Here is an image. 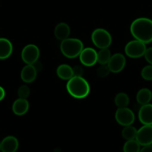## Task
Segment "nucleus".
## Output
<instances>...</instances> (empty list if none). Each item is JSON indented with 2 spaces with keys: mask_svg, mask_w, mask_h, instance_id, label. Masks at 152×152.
Listing matches in <instances>:
<instances>
[{
  "mask_svg": "<svg viewBox=\"0 0 152 152\" xmlns=\"http://www.w3.org/2000/svg\"><path fill=\"white\" fill-rule=\"evenodd\" d=\"M130 31L135 39L145 44L152 42V20L148 18L136 19L131 23Z\"/></svg>",
  "mask_w": 152,
  "mask_h": 152,
  "instance_id": "obj_1",
  "label": "nucleus"
},
{
  "mask_svg": "<svg viewBox=\"0 0 152 152\" xmlns=\"http://www.w3.org/2000/svg\"><path fill=\"white\" fill-rule=\"evenodd\" d=\"M66 90L70 96L76 99H83L89 94V84L83 77L74 76L66 83Z\"/></svg>",
  "mask_w": 152,
  "mask_h": 152,
  "instance_id": "obj_2",
  "label": "nucleus"
},
{
  "mask_svg": "<svg viewBox=\"0 0 152 152\" xmlns=\"http://www.w3.org/2000/svg\"><path fill=\"white\" fill-rule=\"evenodd\" d=\"M60 49L64 56L69 59H74L79 56L83 49V44L78 39L67 38L61 41Z\"/></svg>",
  "mask_w": 152,
  "mask_h": 152,
  "instance_id": "obj_3",
  "label": "nucleus"
},
{
  "mask_svg": "<svg viewBox=\"0 0 152 152\" xmlns=\"http://www.w3.org/2000/svg\"><path fill=\"white\" fill-rule=\"evenodd\" d=\"M91 39L95 47L99 49L109 48L112 44V37L104 28H96L91 35Z\"/></svg>",
  "mask_w": 152,
  "mask_h": 152,
  "instance_id": "obj_4",
  "label": "nucleus"
},
{
  "mask_svg": "<svg viewBox=\"0 0 152 152\" xmlns=\"http://www.w3.org/2000/svg\"><path fill=\"white\" fill-rule=\"evenodd\" d=\"M146 44L134 39L127 43L125 48V54L132 59H138L144 56L146 50Z\"/></svg>",
  "mask_w": 152,
  "mask_h": 152,
  "instance_id": "obj_5",
  "label": "nucleus"
},
{
  "mask_svg": "<svg viewBox=\"0 0 152 152\" xmlns=\"http://www.w3.org/2000/svg\"><path fill=\"white\" fill-rule=\"evenodd\" d=\"M115 119L120 126H131L135 121V114L128 107L118 108L115 114Z\"/></svg>",
  "mask_w": 152,
  "mask_h": 152,
  "instance_id": "obj_6",
  "label": "nucleus"
},
{
  "mask_svg": "<svg viewBox=\"0 0 152 152\" xmlns=\"http://www.w3.org/2000/svg\"><path fill=\"white\" fill-rule=\"evenodd\" d=\"M40 49L34 44L25 45L21 52V57L22 61L27 65H33L37 62L40 57Z\"/></svg>",
  "mask_w": 152,
  "mask_h": 152,
  "instance_id": "obj_7",
  "label": "nucleus"
},
{
  "mask_svg": "<svg viewBox=\"0 0 152 152\" xmlns=\"http://www.w3.org/2000/svg\"><path fill=\"white\" fill-rule=\"evenodd\" d=\"M136 140L141 146L152 144V125H143L139 129H137Z\"/></svg>",
  "mask_w": 152,
  "mask_h": 152,
  "instance_id": "obj_8",
  "label": "nucleus"
},
{
  "mask_svg": "<svg viewBox=\"0 0 152 152\" xmlns=\"http://www.w3.org/2000/svg\"><path fill=\"white\" fill-rule=\"evenodd\" d=\"M126 65V59L125 56L121 53H116L112 55L110 61L107 63L110 72L119 73L125 68Z\"/></svg>",
  "mask_w": 152,
  "mask_h": 152,
  "instance_id": "obj_9",
  "label": "nucleus"
},
{
  "mask_svg": "<svg viewBox=\"0 0 152 152\" xmlns=\"http://www.w3.org/2000/svg\"><path fill=\"white\" fill-rule=\"evenodd\" d=\"M81 64L86 67H92L97 62V51L92 48H86L79 55Z\"/></svg>",
  "mask_w": 152,
  "mask_h": 152,
  "instance_id": "obj_10",
  "label": "nucleus"
},
{
  "mask_svg": "<svg viewBox=\"0 0 152 152\" xmlns=\"http://www.w3.org/2000/svg\"><path fill=\"white\" fill-rule=\"evenodd\" d=\"M138 117L142 125H152V104L141 105L139 110Z\"/></svg>",
  "mask_w": 152,
  "mask_h": 152,
  "instance_id": "obj_11",
  "label": "nucleus"
},
{
  "mask_svg": "<svg viewBox=\"0 0 152 152\" xmlns=\"http://www.w3.org/2000/svg\"><path fill=\"white\" fill-rule=\"evenodd\" d=\"M19 148V141L14 136H7L1 141V152H16Z\"/></svg>",
  "mask_w": 152,
  "mask_h": 152,
  "instance_id": "obj_12",
  "label": "nucleus"
},
{
  "mask_svg": "<svg viewBox=\"0 0 152 152\" xmlns=\"http://www.w3.org/2000/svg\"><path fill=\"white\" fill-rule=\"evenodd\" d=\"M37 71L33 65H26L21 71V80L25 83H31L36 80Z\"/></svg>",
  "mask_w": 152,
  "mask_h": 152,
  "instance_id": "obj_13",
  "label": "nucleus"
},
{
  "mask_svg": "<svg viewBox=\"0 0 152 152\" xmlns=\"http://www.w3.org/2000/svg\"><path fill=\"white\" fill-rule=\"evenodd\" d=\"M29 109V102L27 99H16L12 105V111L17 116H22L26 114Z\"/></svg>",
  "mask_w": 152,
  "mask_h": 152,
  "instance_id": "obj_14",
  "label": "nucleus"
},
{
  "mask_svg": "<svg viewBox=\"0 0 152 152\" xmlns=\"http://www.w3.org/2000/svg\"><path fill=\"white\" fill-rule=\"evenodd\" d=\"M13 52V45L6 38H0V59H6L10 56Z\"/></svg>",
  "mask_w": 152,
  "mask_h": 152,
  "instance_id": "obj_15",
  "label": "nucleus"
},
{
  "mask_svg": "<svg viewBox=\"0 0 152 152\" xmlns=\"http://www.w3.org/2000/svg\"><path fill=\"white\" fill-rule=\"evenodd\" d=\"M54 33L57 39L63 41L69 37L70 28L68 24L65 22H61L56 25Z\"/></svg>",
  "mask_w": 152,
  "mask_h": 152,
  "instance_id": "obj_16",
  "label": "nucleus"
},
{
  "mask_svg": "<svg viewBox=\"0 0 152 152\" xmlns=\"http://www.w3.org/2000/svg\"><path fill=\"white\" fill-rule=\"evenodd\" d=\"M137 102L140 105H144L150 103L152 100V92L150 89L147 88H143L139 90L136 96Z\"/></svg>",
  "mask_w": 152,
  "mask_h": 152,
  "instance_id": "obj_17",
  "label": "nucleus"
},
{
  "mask_svg": "<svg viewBox=\"0 0 152 152\" xmlns=\"http://www.w3.org/2000/svg\"><path fill=\"white\" fill-rule=\"evenodd\" d=\"M56 74L57 76L63 80H69L74 77L72 68L67 64L60 65L57 68Z\"/></svg>",
  "mask_w": 152,
  "mask_h": 152,
  "instance_id": "obj_18",
  "label": "nucleus"
},
{
  "mask_svg": "<svg viewBox=\"0 0 152 152\" xmlns=\"http://www.w3.org/2000/svg\"><path fill=\"white\" fill-rule=\"evenodd\" d=\"M111 52L109 48L101 49L97 52V62L100 65H107L111 58Z\"/></svg>",
  "mask_w": 152,
  "mask_h": 152,
  "instance_id": "obj_19",
  "label": "nucleus"
},
{
  "mask_svg": "<svg viewBox=\"0 0 152 152\" xmlns=\"http://www.w3.org/2000/svg\"><path fill=\"white\" fill-rule=\"evenodd\" d=\"M114 102L118 108H125V107H128V105H129L130 98L127 94L120 92L116 95Z\"/></svg>",
  "mask_w": 152,
  "mask_h": 152,
  "instance_id": "obj_20",
  "label": "nucleus"
},
{
  "mask_svg": "<svg viewBox=\"0 0 152 152\" xmlns=\"http://www.w3.org/2000/svg\"><path fill=\"white\" fill-rule=\"evenodd\" d=\"M137 129L131 125V126H125L122 131V136L126 140H135L137 137Z\"/></svg>",
  "mask_w": 152,
  "mask_h": 152,
  "instance_id": "obj_21",
  "label": "nucleus"
},
{
  "mask_svg": "<svg viewBox=\"0 0 152 152\" xmlns=\"http://www.w3.org/2000/svg\"><path fill=\"white\" fill-rule=\"evenodd\" d=\"M141 145L135 140H127L124 144L123 152H139Z\"/></svg>",
  "mask_w": 152,
  "mask_h": 152,
  "instance_id": "obj_22",
  "label": "nucleus"
},
{
  "mask_svg": "<svg viewBox=\"0 0 152 152\" xmlns=\"http://www.w3.org/2000/svg\"><path fill=\"white\" fill-rule=\"evenodd\" d=\"M141 77L146 81L152 80V65H145L141 71Z\"/></svg>",
  "mask_w": 152,
  "mask_h": 152,
  "instance_id": "obj_23",
  "label": "nucleus"
},
{
  "mask_svg": "<svg viewBox=\"0 0 152 152\" xmlns=\"http://www.w3.org/2000/svg\"><path fill=\"white\" fill-rule=\"evenodd\" d=\"M17 94L19 98L21 99H27L30 95V89L25 85H22L18 88Z\"/></svg>",
  "mask_w": 152,
  "mask_h": 152,
  "instance_id": "obj_24",
  "label": "nucleus"
},
{
  "mask_svg": "<svg viewBox=\"0 0 152 152\" xmlns=\"http://www.w3.org/2000/svg\"><path fill=\"white\" fill-rule=\"evenodd\" d=\"M110 70L107 65H101L97 69V74L100 77H106L110 74Z\"/></svg>",
  "mask_w": 152,
  "mask_h": 152,
  "instance_id": "obj_25",
  "label": "nucleus"
},
{
  "mask_svg": "<svg viewBox=\"0 0 152 152\" xmlns=\"http://www.w3.org/2000/svg\"><path fill=\"white\" fill-rule=\"evenodd\" d=\"M143 56H144L145 60L148 62V63L152 65V47L146 48V50Z\"/></svg>",
  "mask_w": 152,
  "mask_h": 152,
  "instance_id": "obj_26",
  "label": "nucleus"
},
{
  "mask_svg": "<svg viewBox=\"0 0 152 152\" xmlns=\"http://www.w3.org/2000/svg\"><path fill=\"white\" fill-rule=\"evenodd\" d=\"M73 74L75 77H82L83 75V69L80 65H76L72 68Z\"/></svg>",
  "mask_w": 152,
  "mask_h": 152,
  "instance_id": "obj_27",
  "label": "nucleus"
},
{
  "mask_svg": "<svg viewBox=\"0 0 152 152\" xmlns=\"http://www.w3.org/2000/svg\"><path fill=\"white\" fill-rule=\"evenodd\" d=\"M33 65H34V67L35 68V69L37 70V72H40V71H41L42 69H43V65H42L41 62H39L38 60H37V62H34V63L33 64Z\"/></svg>",
  "mask_w": 152,
  "mask_h": 152,
  "instance_id": "obj_28",
  "label": "nucleus"
},
{
  "mask_svg": "<svg viewBox=\"0 0 152 152\" xmlns=\"http://www.w3.org/2000/svg\"><path fill=\"white\" fill-rule=\"evenodd\" d=\"M139 152H152V144L151 145H148L142 146V148H141Z\"/></svg>",
  "mask_w": 152,
  "mask_h": 152,
  "instance_id": "obj_29",
  "label": "nucleus"
},
{
  "mask_svg": "<svg viewBox=\"0 0 152 152\" xmlns=\"http://www.w3.org/2000/svg\"><path fill=\"white\" fill-rule=\"evenodd\" d=\"M4 97H5V91L1 86H0V102L3 100Z\"/></svg>",
  "mask_w": 152,
  "mask_h": 152,
  "instance_id": "obj_30",
  "label": "nucleus"
},
{
  "mask_svg": "<svg viewBox=\"0 0 152 152\" xmlns=\"http://www.w3.org/2000/svg\"><path fill=\"white\" fill-rule=\"evenodd\" d=\"M0 151H1V141H0Z\"/></svg>",
  "mask_w": 152,
  "mask_h": 152,
  "instance_id": "obj_31",
  "label": "nucleus"
}]
</instances>
